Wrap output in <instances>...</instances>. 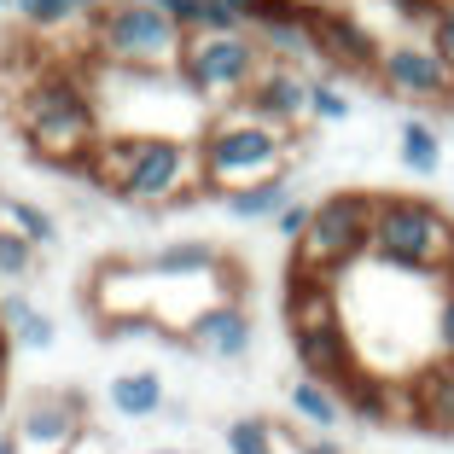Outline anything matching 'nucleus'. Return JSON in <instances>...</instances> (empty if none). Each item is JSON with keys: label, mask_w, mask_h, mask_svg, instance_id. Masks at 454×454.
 Returning a JSON list of instances; mask_svg holds the SVG:
<instances>
[{"label": "nucleus", "mask_w": 454, "mask_h": 454, "mask_svg": "<svg viewBox=\"0 0 454 454\" xmlns=\"http://www.w3.org/2000/svg\"><path fill=\"white\" fill-rule=\"evenodd\" d=\"M297 454H344V449H338L333 437H303V442H297Z\"/></svg>", "instance_id": "nucleus-33"}, {"label": "nucleus", "mask_w": 454, "mask_h": 454, "mask_svg": "<svg viewBox=\"0 0 454 454\" xmlns=\"http://www.w3.org/2000/svg\"><path fill=\"white\" fill-rule=\"evenodd\" d=\"M449 6V0H396V12H408V18H419V24H437V12Z\"/></svg>", "instance_id": "nucleus-32"}, {"label": "nucleus", "mask_w": 454, "mask_h": 454, "mask_svg": "<svg viewBox=\"0 0 454 454\" xmlns=\"http://www.w3.org/2000/svg\"><path fill=\"white\" fill-rule=\"evenodd\" d=\"M111 192H117L122 204H146V210L199 199V192H204L199 134H140Z\"/></svg>", "instance_id": "nucleus-6"}, {"label": "nucleus", "mask_w": 454, "mask_h": 454, "mask_svg": "<svg viewBox=\"0 0 454 454\" xmlns=\"http://www.w3.org/2000/svg\"><path fill=\"white\" fill-rule=\"evenodd\" d=\"M215 6H227V12H239L245 18V29H268L274 18H292L297 12V0H215Z\"/></svg>", "instance_id": "nucleus-24"}, {"label": "nucleus", "mask_w": 454, "mask_h": 454, "mask_svg": "<svg viewBox=\"0 0 454 454\" xmlns=\"http://www.w3.org/2000/svg\"><path fill=\"white\" fill-rule=\"evenodd\" d=\"M379 76H385V88L396 99H426V106L454 99V76H449V65L431 53V41L426 47H414V41H390V47H379Z\"/></svg>", "instance_id": "nucleus-8"}, {"label": "nucleus", "mask_w": 454, "mask_h": 454, "mask_svg": "<svg viewBox=\"0 0 454 454\" xmlns=\"http://www.w3.org/2000/svg\"><path fill=\"white\" fill-rule=\"evenodd\" d=\"M280 315L286 326H315V321H333L338 315V280H315V274H292L280 297Z\"/></svg>", "instance_id": "nucleus-16"}, {"label": "nucleus", "mask_w": 454, "mask_h": 454, "mask_svg": "<svg viewBox=\"0 0 454 454\" xmlns=\"http://www.w3.org/2000/svg\"><path fill=\"white\" fill-rule=\"evenodd\" d=\"M82 419H88V408H82L76 390L35 396L24 408V419H18V442H29V449H41V454H65V449L82 442Z\"/></svg>", "instance_id": "nucleus-12"}, {"label": "nucleus", "mask_w": 454, "mask_h": 454, "mask_svg": "<svg viewBox=\"0 0 454 454\" xmlns=\"http://www.w3.org/2000/svg\"><path fill=\"white\" fill-rule=\"evenodd\" d=\"M99 6H106V0H70V12H82V18H94Z\"/></svg>", "instance_id": "nucleus-34"}, {"label": "nucleus", "mask_w": 454, "mask_h": 454, "mask_svg": "<svg viewBox=\"0 0 454 454\" xmlns=\"http://www.w3.org/2000/svg\"><path fill=\"white\" fill-rule=\"evenodd\" d=\"M309 41H315V59L338 70H379V41L356 24L349 12H333V6H303Z\"/></svg>", "instance_id": "nucleus-9"}, {"label": "nucleus", "mask_w": 454, "mask_h": 454, "mask_svg": "<svg viewBox=\"0 0 454 454\" xmlns=\"http://www.w3.org/2000/svg\"><path fill=\"white\" fill-rule=\"evenodd\" d=\"M437 349L442 361H454V280L442 286V303H437Z\"/></svg>", "instance_id": "nucleus-30"}, {"label": "nucleus", "mask_w": 454, "mask_h": 454, "mask_svg": "<svg viewBox=\"0 0 454 454\" xmlns=\"http://www.w3.org/2000/svg\"><path fill=\"white\" fill-rule=\"evenodd\" d=\"M408 390H414V431H437L449 437L454 431V361H426L419 373H408Z\"/></svg>", "instance_id": "nucleus-14"}, {"label": "nucleus", "mask_w": 454, "mask_h": 454, "mask_svg": "<svg viewBox=\"0 0 454 454\" xmlns=\"http://www.w3.org/2000/svg\"><path fill=\"white\" fill-rule=\"evenodd\" d=\"M187 349H199V356L210 361H245L251 356V315H245V303H210L204 315H192L187 321Z\"/></svg>", "instance_id": "nucleus-13"}, {"label": "nucleus", "mask_w": 454, "mask_h": 454, "mask_svg": "<svg viewBox=\"0 0 454 454\" xmlns=\"http://www.w3.org/2000/svg\"><path fill=\"white\" fill-rule=\"evenodd\" d=\"M152 454H181V449H152Z\"/></svg>", "instance_id": "nucleus-36"}, {"label": "nucleus", "mask_w": 454, "mask_h": 454, "mask_svg": "<svg viewBox=\"0 0 454 454\" xmlns=\"http://www.w3.org/2000/svg\"><path fill=\"white\" fill-rule=\"evenodd\" d=\"M431 53L449 65V76H454V0L437 12V24H431Z\"/></svg>", "instance_id": "nucleus-29"}, {"label": "nucleus", "mask_w": 454, "mask_h": 454, "mask_svg": "<svg viewBox=\"0 0 454 454\" xmlns=\"http://www.w3.org/2000/svg\"><path fill=\"white\" fill-rule=\"evenodd\" d=\"M309 210H315V204H303V199H292V204H286V210L280 215H274V227H280V239H303V233H309Z\"/></svg>", "instance_id": "nucleus-31"}, {"label": "nucleus", "mask_w": 454, "mask_h": 454, "mask_svg": "<svg viewBox=\"0 0 454 454\" xmlns=\"http://www.w3.org/2000/svg\"><path fill=\"white\" fill-rule=\"evenodd\" d=\"M88 35H94V53L106 65L140 70V76H169L181 59V41H187L152 0H106L88 18Z\"/></svg>", "instance_id": "nucleus-4"}, {"label": "nucleus", "mask_w": 454, "mask_h": 454, "mask_svg": "<svg viewBox=\"0 0 454 454\" xmlns=\"http://www.w3.org/2000/svg\"><path fill=\"white\" fill-rule=\"evenodd\" d=\"M111 408H117V419H152L169 408V396H163V379L152 373V367H134V373H117L111 379Z\"/></svg>", "instance_id": "nucleus-17"}, {"label": "nucleus", "mask_w": 454, "mask_h": 454, "mask_svg": "<svg viewBox=\"0 0 454 454\" xmlns=\"http://www.w3.org/2000/svg\"><path fill=\"white\" fill-rule=\"evenodd\" d=\"M292 356H297V367H303L309 379H321V385H344V379L361 367L344 315L315 321V326H292Z\"/></svg>", "instance_id": "nucleus-10"}, {"label": "nucleus", "mask_w": 454, "mask_h": 454, "mask_svg": "<svg viewBox=\"0 0 454 454\" xmlns=\"http://www.w3.org/2000/svg\"><path fill=\"white\" fill-rule=\"evenodd\" d=\"M12 6H18V18L35 24V29H53V24H65V18H76L70 0H12Z\"/></svg>", "instance_id": "nucleus-27"}, {"label": "nucleus", "mask_w": 454, "mask_h": 454, "mask_svg": "<svg viewBox=\"0 0 454 454\" xmlns=\"http://www.w3.org/2000/svg\"><path fill=\"white\" fill-rule=\"evenodd\" d=\"M24 442H18V431H0V454H18Z\"/></svg>", "instance_id": "nucleus-35"}, {"label": "nucleus", "mask_w": 454, "mask_h": 454, "mask_svg": "<svg viewBox=\"0 0 454 454\" xmlns=\"http://www.w3.org/2000/svg\"><path fill=\"white\" fill-rule=\"evenodd\" d=\"M239 111H245V117H256V122H268V129L292 134L297 122L309 117V82L297 76L292 65H262V76L245 88Z\"/></svg>", "instance_id": "nucleus-11"}, {"label": "nucleus", "mask_w": 454, "mask_h": 454, "mask_svg": "<svg viewBox=\"0 0 454 454\" xmlns=\"http://www.w3.org/2000/svg\"><path fill=\"white\" fill-rule=\"evenodd\" d=\"M222 204L239 222H274L292 204V175H268V181H251V187H233V192H222Z\"/></svg>", "instance_id": "nucleus-18"}, {"label": "nucleus", "mask_w": 454, "mask_h": 454, "mask_svg": "<svg viewBox=\"0 0 454 454\" xmlns=\"http://www.w3.org/2000/svg\"><path fill=\"white\" fill-rule=\"evenodd\" d=\"M12 117L24 140L59 169H76L88 146L99 140V99L88 82L65 76V70H35L29 88L12 94Z\"/></svg>", "instance_id": "nucleus-1"}, {"label": "nucleus", "mask_w": 454, "mask_h": 454, "mask_svg": "<svg viewBox=\"0 0 454 454\" xmlns=\"http://www.w3.org/2000/svg\"><path fill=\"white\" fill-rule=\"evenodd\" d=\"M367 256L396 274H414V280H454V222L426 199H402L385 192L373 199V245Z\"/></svg>", "instance_id": "nucleus-2"}, {"label": "nucleus", "mask_w": 454, "mask_h": 454, "mask_svg": "<svg viewBox=\"0 0 454 454\" xmlns=\"http://www.w3.org/2000/svg\"><path fill=\"white\" fill-rule=\"evenodd\" d=\"M309 117H321V122H344V117H349V99L338 94L333 82L315 76V82H309Z\"/></svg>", "instance_id": "nucleus-26"}, {"label": "nucleus", "mask_w": 454, "mask_h": 454, "mask_svg": "<svg viewBox=\"0 0 454 454\" xmlns=\"http://www.w3.org/2000/svg\"><path fill=\"white\" fill-rule=\"evenodd\" d=\"M222 251L204 239H181V245H163V251L146 256V274L152 280H215L222 274Z\"/></svg>", "instance_id": "nucleus-15"}, {"label": "nucleus", "mask_w": 454, "mask_h": 454, "mask_svg": "<svg viewBox=\"0 0 454 454\" xmlns=\"http://www.w3.org/2000/svg\"><path fill=\"white\" fill-rule=\"evenodd\" d=\"M152 6H158L181 35H199V29H204V0H152Z\"/></svg>", "instance_id": "nucleus-28"}, {"label": "nucleus", "mask_w": 454, "mask_h": 454, "mask_svg": "<svg viewBox=\"0 0 454 454\" xmlns=\"http://www.w3.org/2000/svg\"><path fill=\"white\" fill-rule=\"evenodd\" d=\"M0 402H6V385H0Z\"/></svg>", "instance_id": "nucleus-37"}, {"label": "nucleus", "mask_w": 454, "mask_h": 454, "mask_svg": "<svg viewBox=\"0 0 454 454\" xmlns=\"http://www.w3.org/2000/svg\"><path fill=\"white\" fill-rule=\"evenodd\" d=\"M169 76L204 106H222V99L239 106L245 88L262 76V41L256 35H187Z\"/></svg>", "instance_id": "nucleus-7"}, {"label": "nucleus", "mask_w": 454, "mask_h": 454, "mask_svg": "<svg viewBox=\"0 0 454 454\" xmlns=\"http://www.w3.org/2000/svg\"><path fill=\"white\" fill-rule=\"evenodd\" d=\"M373 199L379 192H326L309 210V233L292 245V274L338 280L349 262L367 256L373 245Z\"/></svg>", "instance_id": "nucleus-5"}, {"label": "nucleus", "mask_w": 454, "mask_h": 454, "mask_svg": "<svg viewBox=\"0 0 454 454\" xmlns=\"http://www.w3.org/2000/svg\"><path fill=\"white\" fill-rule=\"evenodd\" d=\"M286 402H292V414L303 419V426H315V431H333L338 419H344V402H338V390L321 385V379H297V385L286 390Z\"/></svg>", "instance_id": "nucleus-19"}, {"label": "nucleus", "mask_w": 454, "mask_h": 454, "mask_svg": "<svg viewBox=\"0 0 454 454\" xmlns=\"http://www.w3.org/2000/svg\"><path fill=\"white\" fill-rule=\"evenodd\" d=\"M6 215H12V233H24L29 245H53L59 239L53 210H41V204H29V199H6Z\"/></svg>", "instance_id": "nucleus-23"}, {"label": "nucleus", "mask_w": 454, "mask_h": 454, "mask_svg": "<svg viewBox=\"0 0 454 454\" xmlns=\"http://www.w3.org/2000/svg\"><path fill=\"white\" fill-rule=\"evenodd\" d=\"M227 454H274V426L262 414H245V419H227L222 426Z\"/></svg>", "instance_id": "nucleus-22"}, {"label": "nucleus", "mask_w": 454, "mask_h": 454, "mask_svg": "<svg viewBox=\"0 0 454 454\" xmlns=\"http://www.w3.org/2000/svg\"><path fill=\"white\" fill-rule=\"evenodd\" d=\"M396 158H402V169H414V175H437L442 169V140H437V129L431 122H402V134H396Z\"/></svg>", "instance_id": "nucleus-21"}, {"label": "nucleus", "mask_w": 454, "mask_h": 454, "mask_svg": "<svg viewBox=\"0 0 454 454\" xmlns=\"http://www.w3.org/2000/svg\"><path fill=\"white\" fill-rule=\"evenodd\" d=\"M297 134H280L268 122L245 117L239 106H227L215 122L199 129V175H204V192H233V187H251V181H268V175H286V158H292Z\"/></svg>", "instance_id": "nucleus-3"}, {"label": "nucleus", "mask_w": 454, "mask_h": 454, "mask_svg": "<svg viewBox=\"0 0 454 454\" xmlns=\"http://www.w3.org/2000/svg\"><path fill=\"white\" fill-rule=\"evenodd\" d=\"M29 262H35V245H29L24 233H12V227H0V274H6V280H24Z\"/></svg>", "instance_id": "nucleus-25"}, {"label": "nucleus", "mask_w": 454, "mask_h": 454, "mask_svg": "<svg viewBox=\"0 0 454 454\" xmlns=\"http://www.w3.org/2000/svg\"><path fill=\"white\" fill-rule=\"evenodd\" d=\"M0 326H6L18 344H29V349H47L59 338V326L47 321V315H41L24 292H6V297H0Z\"/></svg>", "instance_id": "nucleus-20"}]
</instances>
